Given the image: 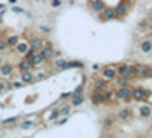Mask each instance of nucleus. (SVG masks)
<instances>
[{
	"label": "nucleus",
	"mask_w": 152,
	"mask_h": 138,
	"mask_svg": "<svg viewBox=\"0 0 152 138\" xmlns=\"http://www.w3.org/2000/svg\"><path fill=\"white\" fill-rule=\"evenodd\" d=\"M132 89L133 87H130V85H120V89L116 90L115 97L116 99H121V101H128L132 97Z\"/></svg>",
	"instance_id": "f257e3e1"
},
{
	"label": "nucleus",
	"mask_w": 152,
	"mask_h": 138,
	"mask_svg": "<svg viewBox=\"0 0 152 138\" xmlns=\"http://www.w3.org/2000/svg\"><path fill=\"white\" fill-rule=\"evenodd\" d=\"M147 94H149V90L142 89V87H133L132 89V97L135 101H145L147 99Z\"/></svg>",
	"instance_id": "f03ea898"
},
{
	"label": "nucleus",
	"mask_w": 152,
	"mask_h": 138,
	"mask_svg": "<svg viewBox=\"0 0 152 138\" xmlns=\"http://www.w3.org/2000/svg\"><path fill=\"white\" fill-rule=\"evenodd\" d=\"M99 14H101V21H104V22L113 21V19L116 17V14H115V7H104Z\"/></svg>",
	"instance_id": "7ed1b4c3"
},
{
	"label": "nucleus",
	"mask_w": 152,
	"mask_h": 138,
	"mask_svg": "<svg viewBox=\"0 0 152 138\" xmlns=\"http://www.w3.org/2000/svg\"><path fill=\"white\" fill-rule=\"evenodd\" d=\"M126 12H128V4L125 0H121L116 7H115V14H116V17H125Z\"/></svg>",
	"instance_id": "20e7f679"
},
{
	"label": "nucleus",
	"mask_w": 152,
	"mask_h": 138,
	"mask_svg": "<svg viewBox=\"0 0 152 138\" xmlns=\"http://www.w3.org/2000/svg\"><path fill=\"white\" fill-rule=\"evenodd\" d=\"M101 75H103V78H106V80H113V78L116 77V68H115V67H104Z\"/></svg>",
	"instance_id": "39448f33"
},
{
	"label": "nucleus",
	"mask_w": 152,
	"mask_h": 138,
	"mask_svg": "<svg viewBox=\"0 0 152 138\" xmlns=\"http://www.w3.org/2000/svg\"><path fill=\"white\" fill-rule=\"evenodd\" d=\"M91 101H92V104H94V106H99V104L106 102L104 94L101 92V90H94V94H92V97H91Z\"/></svg>",
	"instance_id": "423d86ee"
},
{
	"label": "nucleus",
	"mask_w": 152,
	"mask_h": 138,
	"mask_svg": "<svg viewBox=\"0 0 152 138\" xmlns=\"http://www.w3.org/2000/svg\"><path fill=\"white\" fill-rule=\"evenodd\" d=\"M29 46L34 49V51H39V49L45 46V41H43L41 38H33V39H31V43H29Z\"/></svg>",
	"instance_id": "0eeeda50"
},
{
	"label": "nucleus",
	"mask_w": 152,
	"mask_h": 138,
	"mask_svg": "<svg viewBox=\"0 0 152 138\" xmlns=\"http://www.w3.org/2000/svg\"><path fill=\"white\" fill-rule=\"evenodd\" d=\"M41 55L45 56V60H50V58H53V55H55V51H53V48L50 46V44H46V46H43L41 49Z\"/></svg>",
	"instance_id": "6e6552de"
},
{
	"label": "nucleus",
	"mask_w": 152,
	"mask_h": 138,
	"mask_svg": "<svg viewBox=\"0 0 152 138\" xmlns=\"http://www.w3.org/2000/svg\"><path fill=\"white\" fill-rule=\"evenodd\" d=\"M104 7H106V5H104L103 0H91V9H92L94 12H101Z\"/></svg>",
	"instance_id": "1a4fd4ad"
},
{
	"label": "nucleus",
	"mask_w": 152,
	"mask_h": 138,
	"mask_svg": "<svg viewBox=\"0 0 152 138\" xmlns=\"http://www.w3.org/2000/svg\"><path fill=\"white\" fill-rule=\"evenodd\" d=\"M31 68H33V62H31L29 58H26V60H22V62L19 63V70H21V72H29Z\"/></svg>",
	"instance_id": "9d476101"
},
{
	"label": "nucleus",
	"mask_w": 152,
	"mask_h": 138,
	"mask_svg": "<svg viewBox=\"0 0 152 138\" xmlns=\"http://www.w3.org/2000/svg\"><path fill=\"white\" fill-rule=\"evenodd\" d=\"M140 49H142V53H151L152 51V41L151 39H145V41H142L140 43Z\"/></svg>",
	"instance_id": "9b49d317"
},
{
	"label": "nucleus",
	"mask_w": 152,
	"mask_h": 138,
	"mask_svg": "<svg viewBox=\"0 0 152 138\" xmlns=\"http://www.w3.org/2000/svg\"><path fill=\"white\" fill-rule=\"evenodd\" d=\"M116 77H128V65H120L116 68Z\"/></svg>",
	"instance_id": "f8f14e48"
},
{
	"label": "nucleus",
	"mask_w": 152,
	"mask_h": 138,
	"mask_svg": "<svg viewBox=\"0 0 152 138\" xmlns=\"http://www.w3.org/2000/svg\"><path fill=\"white\" fill-rule=\"evenodd\" d=\"M31 62H33V67H36V65H41V63L45 62V56L41 55V51H39V53H34V56L31 58Z\"/></svg>",
	"instance_id": "ddd939ff"
},
{
	"label": "nucleus",
	"mask_w": 152,
	"mask_h": 138,
	"mask_svg": "<svg viewBox=\"0 0 152 138\" xmlns=\"http://www.w3.org/2000/svg\"><path fill=\"white\" fill-rule=\"evenodd\" d=\"M0 75L10 77L12 75V67L10 65H0Z\"/></svg>",
	"instance_id": "4468645a"
},
{
	"label": "nucleus",
	"mask_w": 152,
	"mask_h": 138,
	"mask_svg": "<svg viewBox=\"0 0 152 138\" xmlns=\"http://www.w3.org/2000/svg\"><path fill=\"white\" fill-rule=\"evenodd\" d=\"M84 102L82 94H72V106H80Z\"/></svg>",
	"instance_id": "2eb2a0df"
},
{
	"label": "nucleus",
	"mask_w": 152,
	"mask_h": 138,
	"mask_svg": "<svg viewBox=\"0 0 152 138\" xmlns=\"http://www.w3.org/2000/svg\"><path fill=\"white\" fill-rule=\"evenodd\" d=\"M106 87H108L106 78H104V80H96V84H94V90H101V92H104Z\"/></svg>",
	"instance_id": "dca6fc26"
},
{
	"label": "nucleus",
	"mask_w": 152,
	"mask_h": 138,
	"mask_svg": "<svg viewBox=\"0 0 152 138\" xmlns=\"http://www.w3.org/2000/svg\"><path fill=\"white\" fill-rule=\"evenodd\" d=\"M147 72H149V68H147V67H137L135 77H140V78H147Z\"/></svg>",
	"instance_id": "f3484780"
},
{
	"label": "nucleus",
	"mask_w": 152,
	"mask_h": 138,
	"mask_svg": "<svg viewBox=\"0 0 152 138\" xmlns=\"http://www.w3.org/2000/svg\"><path fill=\"white\" fill-rule=\"evenodd\" d=\"M138 113H140V116L142 118H149L152 114V109L149 107V106H142V107L138 109Z\"/></svg>",
	"instance_id": "a211bd4d"
},
{
	"label": "nucleus",
	"mask_w": 152,
	"mask_h": 138,
	"mask_svg": "<svg viewBox=\"0 0 152 138\" xmlns=\"http://www.w3.org/2000/svg\"><path fill=\"white\" fill-rule=\"evenodd\" d=\"M15 48H17V51H19L21 55H24V53L29 49V44H28V43H17V44H15Z\"/></svg>",
	"instance_id": "6ab92c4d"
},
{
	"label": "nucleus",
	"mask_w": 152,
	"mask_h": 138,
	"mask_svg": "<svg viewBox=\"0 0 152 138\" xmlns=\"http://www.w3.org/2000/svg\"><path fill=\"white\" fill-rule=\"evenodd\" d=\"M130 116H132V111L130 109H121L120 113H118V118H120V119H123V121H125V119H128Z\"/></svg>",
	"instance_id": "aec40b11"
},
{
	"label": "nucleus",
	"mask_w": 152,
	"mask_h": 138,
	"mask_svg": "<svg viewBox=\"0 0 152 138\" xmlns=\"http://www.w3.org/2000/svg\"><path fill=\"white\" fill-rule=\"evenodd\" d=\"M22 82H33V73H31V70L29 72H22Z\"/></svg>",
	"instance_id": "412c9836"
},
{
	"label": "nucleus",
	"mask_w": 152,
	"mask_h": 138,
	"mask_svg": "<svg viewBox=\"0 0 152 138\" xmlns=\"http://www.w3.org/2000/svg\"><path fill=\"white\" fill-rule=\"evenodd\" d=\"M17 43H19V38H17V36H10V38H9L7 39V44H9V48H10V46H15V44H17Z\"/></svg>",
	"instance_id": "4be33fe9"
},
{
	"label": "nucleus",
	"mask_w": 152,
	"mask_h": 138,
	"mask_svg": "<svg viewBox=\"0 0 152 138\" xmlns=\"http://www.w3.org/2000/svg\"><path fill=\"white\" fill-rule=\"evenodd\" d=\"M55 67H56V68L65 70V68H67V62H65V60H56V62H55Z\"/></svg>",
	"instance_id": "5701e85b"
},
{
	"label": "nucleus",
	"mask_w": 152,
	"mask_h": 138,
	"mask_svg": "<svg viewBox=\"0 0 152 138\" xmlns=\"http://www.w3.org/2000/svg\"><path fill=\"white\" fill-rule=\"evenodd\" d=\"M15 121H19V116L7 118V119H4V121H2V124H12V123H15Z\"/></svg>",
	"instance_id": "b1692460"
},
{
	"label": "nucleus",
	"mask_w": 152,
	"mask_h": 138,
	"mask_svg": "<svg viewBox=\"0 0 152 138\" xmlns=\"http://www.w3.org/2000/svg\"><path fill=\"white\" fill-rule=\"evenodd\" d=\"M137 28H138V29H147V28H149V21H147V19L140 21V22L137 24Z\"/></svg>",
	"instance_id": "393cba45"
},
{
	"label": "nucleus",
	"mask_w": 152,
	"mask_h": 138,
	"mask_svg": "<svg viewBox=\"0 0 152 138\" xmlns=\"http://www.w3.org/2000/svg\"><path fill=\"white\" fill-rule=\"evenodd\" d=\"M135 72H137V67L135 65H128V77H135Z\"/></svg>",
	"instance_id": "a878e982"
},
{
	"label": "nucleus",
	"mask_w": 152,
	"mask_h": 138,
	"mask_svg": "<svg viewBox=\"0 0 152 138\" xmlns=\"http://www.w3.org/2000/svg\"><path fill=\"white\" fill-rule=\"evenodd\" d=\"M69 114H70V106H65V107L60 109V116H69Z\"/></svg>",
	"instance_id": "bb28decb"
},
{
	"label": "nucleus",
	"mask_w": 152,
	"mask_h": 138,
	"mask_svg": "<svg viewBox=\"0 0 152 138\" xmlns=\"http://www.w3.org/2000/svg\"><path fill=\"white\" fill-rule=\"evenodd\" d=\"M34 53H36V51H34L33 48H31V46H29V49L26 51V53H24V55H26V58H29V60H31V58L34 56Z\"/></svg>",
	"instance_id": "cd10ccee"
},
{
	"label": "nucleus",
	"mask_w": 152,
	"mask_h": 138,
	"mask_svg": "<svg viewBox=\"0 0 152 138\" xmlns=\"http://www.w3.org/2000/svg\"><path fill=\"white\" fill-rule=\"evenodd\" d=\"M7 48H9L7 41H5V39H0V51H5Z\"/></svg>",
	"instance_id": "c85d7f7f"
},
{
	"label": "nucleus",
	"mask_w": 152,
	"mask_h": 138,
	"mask_svg": "<svg viewBox=\"0 0 152 138\" xmlns=\"http://www.w3.org/2000/svg\"><path fill=\"white\" fill-rule=\"evenodd\" d=\"M58 116H60V109H55L53 113H51V119H56Z\"/></svg>",
	"instance_id": "c756f323"
},
{
	"label": "nucleus",
	"mask_w": 152,
	"mask_h": 138,
	"mask_svg": "<svg viewBox=\"0 0 152 138\" xmlns=\"http://www.w3.org/2000/svg\"><path fill=\"white\" fill-rule=\"evenodd\" d=\"M113 124V118H106L104 119V126H111Z\"/></svg>",
	"instance_id": "7c9ffc66"
},
{
	"label": "nucleus",
	"mask_w": 152,
	"mask_h": 138,
	"mask_svg": "<svg viewBox=\"0 0 152 138\" xmlns=\"http://www.w3.org/2000/svg\"><path fill=\"white\" fill-rule=\"evenodd\" d=\"M31 126H33V123H31V121H26V123H22V130H28Z\"/></svg>",
	"instance_id": "2f4dec72"
},
{
	"label": "nucleus",
	"mask_w": 152,
	"mask_h": 138,
	"mask_svg": "<svg viewBox=\"0 0 152 138\" xmlns=\"http://www.w3.org/2000/svg\"><path fill=\"white\" fill-rule=\"evenodd\" d=\"M51 5L53 7H60L62 5V0H51Z\"/></svg>",
	"instance_id": "473e14b6"
},
{
	"label": "nucleus",
	"mask_w": 152,
	"mask_h": 138,
	"mask_svg": "<svg viewBox=\"0 0 152 138\" xmlns=\"http://www.w3.org/2000/svg\"><path fill=\"white\" fill-rule=\"evenodd\" d=\"M4 90H7V84H5V82H0V92H4Z\"/></svg>",
	"instance_id": "72a5a7b5"
},
{
	"label": "nucleus",
	"mask_w": 152,
	"mask_h": 138,
	"mask_svg": "<svg viewBox=\"0 0 152 138\" xmlns=\"http://www.w3.org/2000/svg\"><path fill=\"white\" fill-rule=\"evenodd\" d=\"M74 94H82V85H79V87L74 90Z\"/></svg>",
	"instance_id": "f704fd0d"
},
{
	"label": "nucleus",
	"mask_w": 152,
	"mask_h": 138,
	"mask_svg": "<svg viewBox=\"0 0 152 138\" xmlns=\"http://www.w3.org/2000/svg\"><path fill=\"white\" fill-rule=\"evenodd\" d=\"M41 31L43 33H50V28L48 26H41Z\"/></svg>",
	"instance_id": "c9c22d12"
},
{
	"label": "nucleus",
	"mask_w": 152,
	"mask_h": 138,
	"mask_svg": "<svg viewBox=\"0 0 152 138\" xmlns=\"http://www.w3.org/2000/svg\"><path fill=\"white\" fill-rule=\"evenodd\" d=\"M67 119H69V118H63V119H60V121H58V124H63V123H67Z\"/></svg>",
	"instance_id": "e433bc0d"
},
{
	"label": "nucleus",
	"mask_w": 152,
	"mask_h": 138,
	"mask_svg": "<svg viewBox=\"0 0 152 138\" xmlns=\"http://www.w3.org/2000/svg\"><path fill=\"white\" fill-rule=\"evenodd\" d=\"M14 10H15V12H19V14H21V12H24L21 7H14Z\"/></svg>",
	"instance_id": "4c0bfd02"
},
{
	"label": "nucleus",
	"mask_w": 152,
	"mask_h": 138,
	"mask_svg": "<svg viewBox=\"0 0 152 138\" xmlns=\"http://www.w3.org/2000/svg\"><path fill=\"white\" fill-rule=\"evenodd\" d=\"M147 77H149V78H152V68H149V72H147Z\"/></svg>",
	"instance_id": "58836bf2"
},
{
	"label": "nucleus",
	"mask_w": 152,
	"mask_h": 138,
	"mask_svg": "<svg viewBox=\"0 0 152 138\" xmlns=\"http://www.w3.org/2000/svg\"><path fill=\"white\" fill-rule=\"evenodd\" d=\"M2 19H4V14H2V12H0V22H2Z\"/></svg>",
	"instance_id": "ea45409f"
},
{
	"label": "nucleus",
	"mask_w": 152,
	"mask_h": 138,
	"mask_svg": "<svg viewBox=\"0 0 152 138\" xmlns=\"http://www.w3.org/2000/svg\"><path fill=\"white\" fill-rule=\"evenodd\" d=\"M5 7V5H4V4H0V10H2V9Z\"/></svg>",
	"instance_id": "a19ab883"
}]
</instances>
